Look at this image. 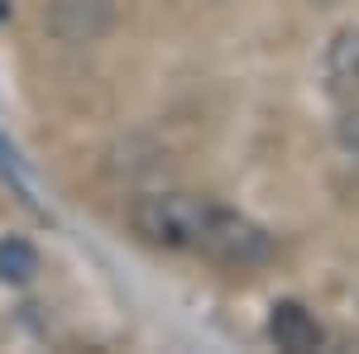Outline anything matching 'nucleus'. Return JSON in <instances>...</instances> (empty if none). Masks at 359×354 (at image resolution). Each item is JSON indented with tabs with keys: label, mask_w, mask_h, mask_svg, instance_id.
<instances>
[{
	"label": "nucleus",
	"mask_w": 359,
	"mask_h": 354,
	"mask_svg": "<svg viewBox=\"0 0 359 354\" xmlns=\"http://www.w3.org/2000/svg\"><path fill=\"white\" fill-rule=\"evenodd\" d=\"M206 216H211V201L196 191H154V196H139L130 206L135 235L163 249H192Z\"/></svg>",
	"instance_id": "f257e3e1"
},
{
	"label": "nucleus",
	"mask_w": 359,
	"mask_h": 354,
	"mask_svg": "<svg viewBox=\"0 0 359 354\" xmlns=\"http://www.w3.org/2000/svg\"><path fill=\"white\" fill-rule=\"evenodd\" d=\"M192 249H201L221 268H259V264L273 259V235L264 225H254L249 216H240V211L211 206V216H206Z\"/></svg>",
	"instance_id": "f03ea898"
},
{
	"label": "nucleus",
	"mask_w": 359,
	"mask_h": 354,
	"mask_svg": "<svg viewBox=\"0 0 359 354\" xmlns=\"http://www.w3.org/2000/svg\"><path fill=\"white\" fill-rule=\"evenodd\" d=\"M269 340L287 354H311V350H321L326 330L302 301L287 297V301H273V311H269Z\"/></svg>",
	"instance_id": "7ed1b4c3"
},
{
	"label": "nucleus",
	"mask_w": 359,
	"mask_h": 354,
	"mask_svg": "<svg viewBox=\"0 0 359 354\" xmlns=\"http://www.w3.org/2000/svg\"><path fill=\"white\" fill-rule=\"evenodd\" d=\"M321 72H326V91L331 96H355L359 91V29H340L335 34Z\"/></svg>",
	"instance_id": "20e7f679"
},
{
	"label": "nucleus",
	"mask_w": 359,
	"mask_h": 354,
	"mask_svg": "<svg viewBox=\"0 0 359 354\" xmlns=\"http://www.w3.org/2000/svg\"><path fill=\"white\" fill-rule=\"evenodd\" d=\"M57 15H77V25H62V29H57V34H62V39H72V43L106 34L111 20H115L111 0H62V5H57Z\"/></svg>",
	"instance_id": "39448f33"
},
{
	"label": "nucleus",
	"mask_w": 359,
	"mask_h": 354,
	"mask_svg": "<svg viewBox=\"0 0 359 354\" xmlns=\"http://www.w3.org/2000/svg\"><path fill=\"white\" fill-rule=\"evenodd\" d=\"M39 278V249L20 240V235H5L0 240V282H10V287H25Z\"/></svg>",
	"instance_id": "423d86ee"
},
{
	"label": "nucleus",
	"mask_w": 359,
	"mask_h": 354,
	"mask_svg": "<svg viewBox=\"0 0 359 354\" xmlns=\"http://www.w3.org/2000/svg\"><path fill=\"white\" fill-rule=\"evenodd\" d=\"M335 135H340V144H345V149H350V154L359 158V110L340 120V130H335Z\"/></svg>",
	"instance_id": "0eeeda50"
},
{
	"label": "nucleus",
	"mask_w": 359,
	"mask_h": 354,
	"mask_svg": "<svg viewBox=\"0 0 359 354\" xmlns=\"http://www.w3.org/2000/svg\"><path fill=\"white\" fill-rule=\"evenodd\" d=\"M0 20H10V5H5V0H0Z\"/></svg>",
	"instance_id": "6e6552de"
}]
</instances>
